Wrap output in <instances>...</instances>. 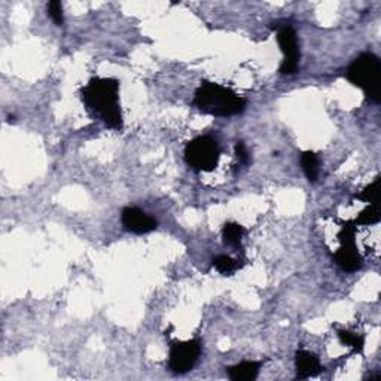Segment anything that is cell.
<instances>
[{
	"label": "cell",
	"mask_w": 381,
	"mask_h": 381,
	"mask_svg": "<svg viewBox=\"0 0 381 381\" xmlns=\"http://www.w3.org/2000/svg\"><path fill=\"white\" fill-rule=\"evenodd\" d=\"M81 99L92 117L112 130H122L119 81L113 78H92L81 90Z\"/></svg>",
	"instance_id": "cell-1"
},
{
	"label": "cell",
	"mask_w": 381,
	"mask_h": 381,
	"mask_svg": "<svg viewBox=\"0 0 381 381\" xmlns=\"http://www.w3.org/2000/svg\"><path fill=\"white\" fill-rule=\"evenodd\" d=\"M194 106L205 115L212 117H234L244 112L247 101L228 87L216 82L203 81L198 90L195 91Z\"/></svg>",
	"instance_id": "cell-2"
},
{
	"label": "cell",
	"mask_w": 381,
	"mask_h": 381,
	"mask_svg": "<svg viewBox=\"0 0 381 381\" xmlns=\"http://www.w3.org/2000/svg\"><path fill=\"white\" fill-rule=\"evenodd\" d=\"M347 79L362 90L369 100L380 101L381 63L375 54L364 53L355 58L347 69Z\"/></svg>",
	"instance_id": "cell-3"
},
{
	"label": "cell",
	"mask_w": 381,
	"mask_h": 381,
	"mask_svg": "<svg viewBox=\"0 0 381 381\" xmlns=\"http://www.w3.org/2000/svg\"><path fill=\"white\" fill-rule=\"evenodd\" d=\"M219 158V143L210 136L195 137L185 146V161L194 171H213Z\"/></svg>",
	"instance_id": "cell-4"
},
{
	"label": "cell",
	"mask_w": 381,
	"mask_h": 381,
	"mask_svg": "<svg viewBox=\"0 0 381 381\" xmlns=\"http://www.w3.org/2000/svg\"><path fill=\"white\" fill-rule=\"evenodd\" d=\"M356 228L357 226L353 222L343 223L341 230L338 232V240L341 243L339 249L335 252L334 260L335 264L346 273H355L362 269L364 260L360 256L357 246H356Z\"/></svg>",
	"instance_id": "cell-5"
},
{
	"label": "cell",
	"mask_w": 381,
	"mask_h": 381,
	"mask_svg": "<svg viewBox=\"0 0 381 381\" xmlns=\"http://www.w3.org/2000/svg\"><path fill=\"white\" fill-rule=\"evenodd\" d=\"M273 30L277 32V42L285 56L283 63L280 66L282 75H294L300 70V44H298V36L295 28L291 24H279L273 23Z\"/></svg>",
	"instance_id": "cell-6"
},
{
	"label": "cell",
	"mask_w": 381,
	"mask_h": 381,
	"mask_svg": "<svg viewBox=\"0 0 381 381\" xmlns=\"http://www.w3.org/2000/svg\"><path fill=\"white\" fill-rule=\"evenodd\" d=\"M201 355V341L198 338L189 341L173 343L170 347L169 366L174 374H187L194 368Z\"/></svg>",
	"instance_id": "cell-7"
},
{
	"label": "cell",
	"mask_w": 381,
	"mask_h": 381,
	"mask_svg": "<svg viewBox=\"0 0 381 381\" xmlns=\"http://www.w3.org/2000/svg\"><path fill=\"white\" fill-rule=\"evenodd\" d=\"M122 226L133 234H148L157 230L158 222L137 208H126L121 213Z\"/></svg>",
	"instance_id": "cell-8"
},
{
	"label": "cell",
	"mask_w": 381,
	"mask_h": 381,
	"mask_svg": "<svg viewBox=\"0 0 381 381\" xmlns=\"http://www.w3.org/2000/svg\"><path fill=\"white\" fill-rule=\"evenodd\" d=\"M295 368L296 378L300 380L316 377L325 371L319 357L312 352H307V350H298L295 353Z\"/></svg>",
	"instance_id": "cell-9"
},
{
	"label": "cell",
	"mask_w": 381,
	"mask_h": 381,
	"mask_svg": "<svg viewBox=\"0 0 381 381\" xmlns=\"http://www.w3.org/2000/svg\"><path fill=\"white\" fill-rule=\"evenodd\" d=\"M262 362L260 360H244L228 368V377L232 381H253L260 374Z\"/></svg>",
	"instance_id": "cell-10"
},
{
	"label": "cell",
	"mask_w": 381,
	"mask_h": 381,
	"mask_svg": "<svg viewBox=\"0 0 381 381\" xmlns=\"http://www.w3.org/2000/svg\"><path fill=\"white\" fill-rule=\"evenodd\" d=\"M244 228L237 222H228L223 225L222 228V237L225 244H230L234 247H242V239L244 235Z\"/></svg>",
	"instance_id": "cell-11"
},
{
	"label": "cell",
	"mask_w": 381,
	"mask_h": 381,
	"mask_svg": "<svg viewBox=\"0 0 381 381\" xmlns=\"http://www.w3.org/2000/svg\"><path fill=\"white\" fill-rule=\"evenodd\" d=\"M301 166L307 179L314 183L319 178V160L316 153L312 151H305L301 155Z\"/></svg>",
	"instance_id": "cell-12"
},
{
	"label": "cell",
	"mask_w": 381,
	"mask_h": 381,
	"mask_svg": "<svg viewBox=\"0 0 381 381\" xmlns=\"http://www.w3.org/2000/svg\"><path fill=\"white\" fill-rule=\"evenodd\" d=\"M338 338L343 344L353 347L355 352H357V353H360L364 350V346H365L364 335L348 331V329H338Z\"/></svg>",
	"instance_id": "cell-13"
},
{
	"label": "cell",
	"mask_w": 381,
	"mask_h": 381,
	"mask_svg": "<svg viewBox=\"0 0 381 381\" xmlns=\"http://www.w3.org/2000/svg\"><path fill=\"white\" fill-rule=\"evenodd\" d=\"M213 266L221 274H225V276H230L231 273H234V271H237L240 269L239 261L231 258V256H228V255L216 256V258L213 260Z\"/></svg>",
	"instance_id": "cell-14"
},
{
	"label": "cell",
	"mask_w": 381,
	"mask_h": 381,
	"mask_svg": "<svg viewBox=\"0 0 381 381\" xmlns=\"http://www.w3.org/2000/svg\"><path fill=\"white\" fill-rule=\"evenodd\" d=\"M380 180L381 178L377 176L374 182H371L362 192L356 195V198L369 204H380Z\"/></svg>",
	"instance_id": "cell-15"
},
{
	"label": "cell",
	"mask_w": 381,
	"mask_h": 381,
	"mask_svg": "<svg viewBox=\"0 0 381 381\" xmlns=\"http://www.w3.org/2000/svg\"><path fill=\"white\" fill-rule=\"evenodd\" d=\"M380 222V209L378 204H369L365 210L357 214L355 219V225H375Z\"/></svg>",
	"instance_id": "cell-16"
},
{
	"label": "cell",
	"mask_w": 381,
	"mask_h": 381,
	"mask_svg": "<svg viewBox=\"0 0 381 381\" xmlns=\"http://www.w3.org/2000/svg\"><path fill=\"white\" fill-rule=\"evenodd\" d=\"M48 14L53 18L56 26H63L65 24V14H63V5L58 0H51L48 3Z\"/></svg>",
	"instance_id": "cell-17"
},
{
	"label": "cell",
	"mask_w": 381,
	"mask_h": 381,
	"mask_svg": "<svg viewBox=\"0 0 381 381\" xmlns=\"http://www.w3.org/2000/svg\"><path fill=\"white\" fill-rule=\"evenodd\" d=\"M234 149H235V157H237V160H239L240 166H249L251 155H249V151H247L244 143L243 142H237Z\"/></svg>",
	"instance_id": "cell-18"
}]
</instances>
